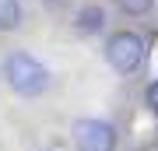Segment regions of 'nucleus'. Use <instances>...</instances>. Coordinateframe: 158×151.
I'll use <instances>...</instances> for the list:
<instances>
[{
  "instance_id": "nucleus-1",
  "label": "nucleus",
  "mask_w": 158,
  "mask_h": 151,
  "mask_svg": "<svg viewBox=\"0 0 158 151\" xmlns=\"http://www.w3.org/2000/svg\"><path fill=\"white\" fill-rule=\"evenodd\" d=\"M4 74H7V84L18 91V95H39L49 84V74L32 53H11L4 63Z\"/></svg>"
},
{
  "instance_id": "nucleus-2",
  "label": "nucleus",
  "mask_w": 158,
  "mask_h": 151,
  "mask_svg": "<svg viewBox=\"0 0 158 151\" xmlns=\"http://www.w3.org/2000/svg\"><path fill=\"white\" fill-rule=\"evenodd\" d=\"M106 60H109V67L116 74L137 70L141 60H144V39L134 35V32H116L113 39H109V46H106Z\"/></svg>"
},
{
  "instance_id": "nucleus-3",
  "label": "nucleus",
  "mask_w": 158,
  "mask_h": 151,
  "mask_svg": "<svg viewBox=\"0 0 158 151\" xmlns=\"http://www.w3.org/2000/svg\"><path fill=\"white\" fill-rule=\"evenodd\" d=\"M74 144H77V151H113L116 130L106 120H77L74 123Z\"/></svg>"
},
{
  "instance_id": "nucleus-4",
  "label": "nucleus",
  "mask_w": 158,
  "mask_h": 151,
  "mask_svg": "<svg viewBox=\"0 0 158 151\" xmlns=\"http://www.w3.org/2000/svg\"><path fill=\"white\" fill-rule=\"evenodd\" d=\"M102 25H106V14H102V7H81L77 11V32L81 35H98Z\"/></svg>"
},
{
  "instance_id": "nucleus-5",
  "label": "nucleus",
  "mask_w": 158,
  "mask_h": 151,
  "mask_svg": "<svg viewBox=\"0 0 158 151\" xmlns=\"http://www.w3.org/2000/svg\"><path fill=\"white\" fill-rule=\"evenodd\" d=\"M18 25H21V7H18V0H0V28H4V32H14Z\"/></svg>"
},
{
  "instance_id": "nucleus-6",
  "label": "nucleus",
  "mask_w": 158,
  "mask_h": 151,
  "mask_svg": "<svg viewBox=\"0 0 158 151\" xmlns=\"http://www.w3.org/2000/svg\"><path fill=\"white\" fill-rule=\"evenodd\" d=\"M116 4L123 7L127 14H148V11H151V4H155V0H116Z\"/></svg>"
},
{
  "instance_id": "nucleus-7",
  "label": "nucleus",
  "mask_w": 158,
  "mask_h": 151,
  "mask_svg": "<svg viewBox=\"0 0 158 151\" xmlns=\"http://www.w3.org/2000/svg\"><path fill=\"white\" fill-rule=\"evenodd\" d=\"M148 106H151V109L158 112V81L151 84V88H148Z\"/></svg>"
}]
</instances>
